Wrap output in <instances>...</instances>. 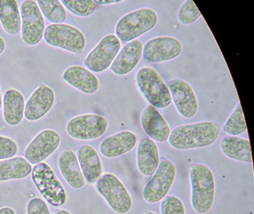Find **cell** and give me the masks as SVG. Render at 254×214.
<instances>
[{"label": "cell", "instance_id": "cell-1", "mask_svg": "<svg viewBox=\"0 0 254 214\" xmlns=\"http://www.w3.org/2000/svg\"><path fill=\"white\" fill-rule=\"evenodd\" d=\"M220 134V126L212 121L181 125L169 137L171 147L179 150H192L213 144Z\"/></svg>", "mask_w": 254, "mask_h": 214}, {"label": "cell", "instance_id": "cell-2", "mask_svg": "<svg viewBox=\"0 0 254 214\" xmlns=\"http://www.w3.org/2000/svg\"><path fill=\"white\" fill-rule=\"evenodd\" d=\"M190 178L191 206L197 214H206L212 208L215 199L213 174L206 165L197 163L190 168Z\"/></svg>", "mask_w": 254, "mask_h": 214}, {"label": "cell", "instance_id": "cell-3", "mask_svg": "<svg viewBox=\"0 0 254 214\" xmlns=\"http://www.w3.org/2000/svg\"><path fill=\"white\" fill-rule=\"evenodd\" d=\"M137 89L150 105L165 108L172 104L169 88L159 73L151 67H142L135 77Z\"/></svg>", "mask_w": 254, "mask_h": 214}, {"label": "cell", "instance_id": "cell-4", "mask_svg": "<svg viewBox=\"0 0 254 214\" xmlns=\"http://www.w3.org/2000/svg\"><path fill=\"white\" fill-rule=\"evenodd\" d=\"M157 22L158 16L155 10L151 8L137 9L120 18L116 25V36L120 42L127 43L151 31Z\"/></svg>", "mask_w": 254, "mask_h": 214}, {"label": "cell", "instance_id": "cell-5", "mask_svg": "<svg viewBox=\"0 0 254 214\" xmlns=\"http://www.w3.org/2000/svg\"><path fill=\"white\" fill-rule=\"evenodd\" d=\"M32 179L41 196L54 207L64 205L67 199L64 187L50 165L45 162L32 167Z\"/></svg>", "mask_w": 254, "mask_h": 214}, {"label": "cell", "instance_id": "cell-6", "mask_svg": "<svg viewBox=\"0 0 254 214\" xmlns=\"http://www.w3.org/2000/svg\"><path fill=\"white\" fill-rule=\"evenodd\" d=\"M44 38L53 47L80 55L86 46V38L80 30L68 24H51L45 28Z\"/></svg>", "mask_w": 254, "mask_h": 214}, {"label": "cell", "instance_id": "cell-7", "mask_svg": "<svg viewBox=\"0 0 254 214\" xmlns=\"http://www.w3.org/2000/svg\"><path fill=\"white\" fill-rule=\"evenodd\" d=\"M96 189L115 212L124 214L131 209V197L116 175L111 173L102 175L96 181Z\"/></svg>", "mask_w": 254, "mask_h": 214}, {"label": "cell", "instance_id": "cell-8", "mask_svg": "<svg viewBox=\"0 0 254 214\" xmlns=\"http://www.w3.org/2000/svg\"><path fill=\"white\" fill-rule=\"evenodd\" d=\"M21 37L23 43L32 46L38 44L44 37L45 22L35 0H25L20 8Z\"/></svg>", "mask_w": 254, "mask_h": 214}, {"label": "cell", "instance_id": "cell-9", "mask_svg": "<svg viewBox=\"0 0 254 214\" xmlns=\"http://www.w3.org/2000/svg\"><path fill=\"white\" fill-rule=\"evenodd\" d=\"M175 175L176 168L175 164L168 159L162 160L152 178L144 187L142 191L144 199L151 204L161 201L170 190Z\"/></svg>", "mask_w": 254, "mask_h": 214}, {"label": "cell", "instance_id": "cell-10", "mask_svg": "<svg viewBox=\"0 0 254 214\" xmlns=\"http://www.w3.org/2000/svg\"><path fill=\"white\" fill-rule=\"evenodd\" d=\"M121 49V42L115 34L104 37L87 55L84 64L87 69L100 73L108 69Z\"/></svg>", "mask_w": 254, "mask_h": 214}, {"label": "cell", "instance_id": "cell-11", "mask_svg": "<svg viewBox=\"0 0 254 214\" xmlns=\"http://www.w3.org/2000/svg\"><path fill=\"white\" fill-rule=\"evenodd\" d=\"M108 126V120L103 116L85 114L71 118L66 130L71 138L87 141L100 138L106 132Z\"/></svg>", "mask_w": 254, "mask_h": 214}, {"label": "cell", "instance_id": "cell-12", "mask_svg": "<svg viewBox=\"0 0 254 214\" xmlns=\"http://www.w3.org/2000/svg\"><path fill=\"white\" fill-rule=\"evenodd\" d=\"M183 51L181 42L175 37H158L146 42L142 49V57L149 63H159L178 57Z\"/></svg>", "mask_w": 254, "mask_h": 214}, {"label": "cell", "instance_id": "cell-13", "mask_svg": "<svg viewBox=\"0 0 254 214\" xmlns=\"http://www.w3.org/2000/svg\"><path fill=\"white\" fill-rule=\"evenodd\" d=\"M60 143L61 136L57 132L53 129H44L26 147L25 159L31 164L41 163L57 150Z\"/></svg>", "mask_w": 254, "mask_h": 214}, {"label": "cell", "instance_id": "cell-14", "mask_svg": "<svg viewBox=\"0 0 254 214\" xmlns=\"http://www.w3.org/2000/svg\"><path fill=\"white\" fill-rule=\"evenodd\" d=\"M167 86L178 113L187 118L194 117L198 109V102L191 86L181 79L171 80Z\"/></svg>", "mask_w": 254, "mask_h": 214}, {"label": "cell", "instance_id": "cell-15", "mask_svg": "<svg viewBox=\"0 0 254 214\" xmlns=\"http://www.w3.org/2000/svg\"><path fill=\"white\" fill-rule=\"evenodd\" d=\"M55 101L53 89L47 85H40L25 104V118L29 121L40 120L51 110Z\"/></svg>", "mask_w": 254, "mask_h": 214}, {"label": "cell", "instance_id": "cell-16", "mask_svg": "<svg viewBox=\"0 0 254 214\" xmlns=\"http://www.w3.org/2000/svg\"><path fill=\"white\" fill-rule=\"evenodd\" d=\"M140 123L144 132L153 141L165 142L169 139L171 129L157 108L149 105L142 110Z\"/></svg>", "mask_w": 254, "mask_h": 214}, {"label": "cell", "instance_id": "cell-17", "mask_svg": "<svg viewBox=\"0 0 254 214\" xmlns=\"http://www.w3.org/2000/svg\"><path fill=\"white\" fill-rule=\"evenodd\" d=\"M143 44L139 40H132L120 49L110 68L117 75H126L133 71L142 55Z\"/></svg>", "mask_w": 254, "mask_h": 214}, {"label": "cell", "instance_id": "cell-18", "mask_svg": "<svg viewBox=\"0 0 254 214\" xmlns=\"http://www.w3.org/2000/svg\"><path fill=\"white\" fill-rule=\"evenodd\" d=\"M137 136L131 131L124 130L105 138L100 144V152L105 157L115 158L133 150Z\"/></svg>", "mask_w": 254, "mask_h": 214}, {"label": "cell", "instance_id": "cell-19", "mask_svg": "<svg viewBox=\"0 0 254 214\" xmlns=\"http://www.w3.org/2000/svg\"><path fill=\"white\" fill-rule=\"evenodd\" d=\"M68 84L87 95L95 93L99 88V80L90 70L81 65H71L63 74Z\"/></svg>", "mask_w": 254, "mask_h": 214}, {"label": "cell", "instance_id": "cell-20", "mask_svg": "<svg viewBox=\"0 0 254 214\" xmlns=\"http://www.w3.org/2000/svg\"><path fill=\"white\" fill-rule=\"evenodd\" d=\"M77 159L89 184H94L102 175V164L97 151L90 145H82L77 150Z\"/></svg>", "mask_w": 254, "mask_h": 214}, {"label": "cell", "instance_id": "cell-21", "mask_svg": "<svg viewBox=\"0 0 254 214\" xmlns=\"http://www.w3.org/2000/svg\"><path fill=\"white\" fill-rule=\"evenodd\" d=\"M137 167L145 176L154 175L160 163L158 147L153 140L145 138L139 142L136 151Z\"/></svg>", "mask_w": 254, "mask_h": 214}, {"label": "cell", "instance_id": "cell-22", "mask_svg": "<svg viewBox=\"0 0 254 214\" xmlns=\"http://www.w3.org/2000/svg\"><path fill=\"white\" fill-rule=\"evenodd\" d=\"M59 166L64 178L70 187L75 189L84 187L85 179L76 154L72 150H66L61 153L59 158Z\"/></svg>", "mask_w": 254, "mask_h": 214}, {"label": "cell", "instance_id": "cell-23", "mask_svg": "<svg viewBox=\"0 0 254 214\" xmlns=\"http://www.w3.org/2000/svg\"><path fill=\"white\" fill-rule=\"evenodd\" d=\"M3 118L10 126H17L24 117L25 98L17 89H10L2 98Z\"/></svg>", "mask_w": 254, "mask_h": 214}, {"label": "cell", "instance_id": "cell-24", "mask_svg": "<svg viewBox=\"0 0 254 214\" xmlns=\"http://www.w3.org/2000/svg\"><path fill=\"white\" fill-rule=\"evenodd\" d=\"M221 149L224 156L238 161L252 163L250 141L237 136H228L221 143Z\"/></svg>", "mask_w": 254, "mask_h": 214}, {"label": "cell", "instance_id": "cell-25", "mask_svg": "<svg viewBox=\"0 0 254 214\" xmlns=\"http://www.w3.org/2000/svg\"><path fill=\"white\" fill-rule=\"evenodd\" d=\"M32 166L25 158L0 160V181L23 179L32 173Z\"/></svg>", "mask_w": 254, "mask_h": 214}, {"label": "cell", "instance_id": "cell-26", "mask_svg": "<svg viewBox=\"0 0 254 214\" xmlns=\"http://www.w3.org/2000/svg\"><path fill=\"white\" fill-rule=\"evenodd\" d=\"M0 23L7 34H19L21 30V17L16 0H0Z\"/></svg>", "mask_w": 254, "mask_h": 214}, {"label": "cell", "instance_id": "cell-27", "mask_svg": "<svg viewBox=\"0 0 254 214\" xmlns=\"http://www.w3.org/2000/svg\"><path fill=\"white\" fill-rule=\"evenodd\" d=\"M42 14L53 24H62L66 21V11L60 0H38Z\"/></svg>", "mask_w": 254, "mask_h": 214}, {"label": "cell", "instance_id": "cell-28", "mask_svg": "<svg viewBox=\"0 0 254 214\" xmlns=\"http://www.w3.org/2000/svg\"><path fill=\"white\" fill-rule=\"evenodd\" d=\"M223 131L230 136H238L247 132L246 121L241 103H238L223 126Z\"/></svg>", "mask_w": 254, "mask_h": 214}, {"label": "cell", "instance_id": "cell-29", "mask_svg": "<svg viewBox=\"0 0 254 214\" xmlns=\"http://www.w3.org/2000/svg\"><path fill=\"white\" fill-rule=\"evenodd\" d=\"M61 2L72 14L81 17L90 16L97 7L93 0H61Z\"/></svg>", "mask_w": 254, "mask_h": 214}, {"label": "cell", "instance_id": "cell-30", "mask_svg": "<svg viewBox=\"0 0 254 214\" xmlns=\"http://www.w3.org/2000/svg\"><path fill=\"white\" fill-rule=\"evenodd\" d=\"M201 16V13L192 0H186L178 12V21L183 25H191Z\"/></svg>", "mask_w": 254, "mask_h": 214}, {"label": "cell", "instance_id": "cell-31", "mask_svg": "<svg viewBox=\"0 0 254 214\" xmlns=\"http://www.w3.org/2000/svg\"><path fill=\"white\" fill-rule=\"evenodd\" d=\"M161 214H185L182 201L175 196H166L160 204Z\"/></svg>", "mask_w": 254, "mask_h": 214}, {"label": "cell", "instance_id": "cell-32", "mask_svg": "<svg viewBox=\"0 0 254 214\" xmlns=\"http://www.w3.org/2000/svg\"><path fill=\"white\" fill-rule=\"evenodd\" d=\"M18 147L15 141L0 135V160L11 159L17 154Z\"/></svg>", "mask_w": 254, "mask_h": 214}, {"label": "cell", "instance_id": "cell-33", "mask_svg": "<svg viewBox=\"0 0 254 214\" xmlns=\"http://www.w3.org/2000/svg\"><path fill=\"white\" fill-rule=\"evenodd\" d=\"M27 214H51L47 204L41 198H33L27 204Z\"/></svg>", "mask_w": 254, "mask_h": 214}, {"label": "cell", "instance_id": "cell-34", "mask_svg": "<svg viewBox=\"0 0 254 214\" xmlns=\"http://www.w3.org/2000/svg\"><path fill=\"white\" fill-rule=\"evenodd\" d=\"M96 4H103V5H106V4H116V3L122 2L123 1H118V0H96L94 1Z\"/></svg>", "mask_w": 254, "mask_h": 214}, {"label": "cell", "instance_id": "cell-35", "mask_svg": "<svg viewBox=\"0 0 254 214\" xmlns=\"http://www.w3.org/2000/svg\"><path fill=\"white\" fill-rule=\"evenodd\" d=\"M0 214H16L15 211L9 207H4L0 209Z\"/></svg>", "mask_w": 254, "mask_h": 214}, {"label": "cell", "instance_id": "cell-36", "mask_svg": "<svg viewBox=\"0 0 254 214\" xmlns=\"http://www.w3.org/2000/svg\"><path fill=\"white\" fill-rule=\"evenodd\" d=\"M5 46H6V44H5V40L2 37H0V55L3 53Z\"/></svg>", "mask_w": 254, "mask_h": 214}, {"label": "cell", "instance_id": "cell-37", "mask_svg": "<svg viewBox=\"0 0 254 214\" xmlns=\"http://www.w3.org/2000/svg\"><path fill=\"white\" fill-rule=\"evenodd\" d=\"M54 214H71L70 213L68 212L66 210L59 209L55 211Z\"/></svg>", "mask_w": 254, "mask_h": 214}, {"label": "cell", "instance_id": "cell-38", "mask_svg": "<svg viewBox=\"0 0 254 214\" xmlns=\"http://www.w3.org/2000/svg\"><path fill=\"white\" fill-rule=\"evenodd\" d=\"M2 92H1V89H0V109L2 108Z\"/></svg>", "mask_w": 254, "mask_h": 214}, {"label": "cell", "instance_id": "cell-39", "mask_svg": "<svg viewBox=\"0 0 254 214\" xmlns=\"http://www.w3.org/2000/svg\"><path fill=\"white\" fill-rule=\"evenodd\" d=\"M143 214H156L155 213L151 212V211H147V212L144 213Z\"/></svg>", "mask_w": 254, "mask_h": 214}]
</instances>
